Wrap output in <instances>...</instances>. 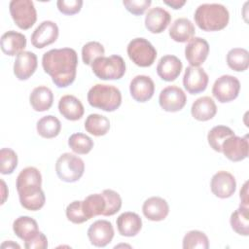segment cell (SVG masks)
Returning a JSON list of instances; mask_svg holds the SVG:
<instances>
[{
    "mask_svg": "<svg viewBox=\"0 0 249 249\" xmlns=\"http://www.w3.org/2000/svg\"><path fill=\"white\" fill-rule=\"evenodd\" d=\"M78 55L74 49H53L42 57V66L57 88L70 86L76 78Z\"/></svg>",
    "mask_w": 249,
    "mask_h": 249,
    "instance_id": "6da1fadb",
    "label": "cell"
},
{
    "mask_svg": "<svg viewBox=\"0 0 249 249\" xmlns=\"http://www.w3.org/2000/svg\"><path fill=\"white\" fill-rule=\"evenodd\" d=\"M41 185L42 175L36 167L28 166L18 173L16 187L20 205L26 210L37 211L45 205L46 196Z\"/></svg>",
    "mask_w": 249,
    "mask_h": 249,
    "instance_id": "7a4b0ae2",
    "label": "cell"
},
{
    "mask_svg": "<svg viewBox=\"0 0 249 249\" xmlns=\"http://www.w3.org/2000/svg\"><path fill=\"white\" fill-rule=\"evenodd\" d=\"M195 22L203 31H219L224 29L230 20L228 9L218 3L199 5L194 15Z\"/></svg>",
    "mask_w": 249,
    "mask_h": 249,
    "instance_id": "3957f363",
    "label": "cell"
},
{
    "mask_svg": "<svg viewBox=\"0 0 249 249\" xmlns=\"http://www.w3.org/2000/svg\"><path fill=\"white\" fill-rule=\"evenodd\" d=\"M88 102L91 107L113 112L122 104V93L112 85L96 84L88 92Z\"/></svg>",
    "mask_w": 249,
    "mask_h": 249,
    "instance_id": "277c9868",
    "label": "cell"
},
{
    "mask_svg": "<svg viewBox=\"0 0 249 249\" xmlns=\"http://www.w3.org/2000/svg\"><path fill=\"white\" fill-rule=\"evenodd\" d=\"M90 66L93 74L100 80H119L125 73V62L118 54L98 57Z\"/></svg>",
    "mask_w": 249,
    "mask_h": 249,
    "instance_id": "5b68a950",
    "label": "cell"
},
{
    "mask_svg": "<svg viewBox=\"0 0 249 249\" xmlns=\"http://www.w3.org/2000/svg\"><path fill=\"white\" fill-rule=\"evenodd\" d=\"M84 160L71 153L62 154L55 162V172L61 181L73 183L78 181L84 174Z\"/></svg>",
    "mask_w": 249,
    "mask_h": 249,
    "instance_id": "8992f818",
    "label": "cell"
},
{
    "mask_svg": "<svg viewBox=\"0 0 249 249\" xmlns=\"http://www.w3.org/2000/svg\"><path fill=\"white\" fill-rule=\"evenodd\" d=\"M129 59L140 67L151 66L157 57V51L155 47L145 38L132 39L126 48Z\"/></svg>",
    "mask_w": 249,
    "mask_h": 249,
    "instance_id": "52a82bcc",
    "label": "cell"
},
{
    "mask_svg": "<svg viewBox=\"0 0 249 249\" xmlns=\"http://www.w3.org/2000/svg\"><path fill=\"white\" fill-rule=\"evenodd\" d=\"M9 10L14 22L22 30L31 28L37 20V12L31 0H12Z\"/></svg>",
    "mask_w": 249,
    "mask_h": 249,
    "instance_id": "ba28073f",
    "label": "cell"
},
{
    "mask_svg": "<svg viewBox=\"0 0 249 249\" xmlns=\"http://www.w3.org/2000/svg\"><path fill=\"white\" fill-rule=\"evenodd\" d=\"M240 90L239 80L231 75H223L219 77L212 87L213 96L221 103H227L234 100Z\"/></svg>",
    "mask_w": 249,
    "mask_h": 249,
    "instance_id": "9c48e42d",
    "label": "cell"
},
{
    "mask_svg": "<svg viewBox=\"0 0 249 249\" xmlns=\"http://www.w3.org/2000/svg\"><path fill=\"white\" fill-rule=\"evenodd\" d=\"M186 102L187 96L184 90L177 86L164 88L159 96L160 106L166 112H178L184 108Z\"/></svg>",
    "mask_w": 249,
    "mask_h": 249,
    "instance_id": "30bf717a",
    "label": "cell"
},
{
    "mask_svg": "<svg viewBox=\"0 0 249 249\" xmlns=\"http://www.w3.org/2000/svg\"><path fill=\"white\" fill-rule=\"evenodd\" d=\"M210 189L217 197L228 198L231 196L236 190L235 178L228 171H218L211 178Z\"/></svg>",
    "mask_w": 249,
    "mask_h": 249,
    "instance_id": "8fae6325",
    "label": "cell"
},
{
    "mask_svg": "<svg viewBox=\"0 0 249 249\" xmlns=\"http://www.w3.org/2000/svg\"><path fill=\"white\" fill-rule=\"evenodd\" d=\"M208 75L200 67L188 66L183 77V85L191 94H197L204 91L208 85Z\"/></svg>",
    "mask_w": 249,
    "mask_h": 249,
    "instance_id": "7c38bea8",
    "label": "cell"
},
{
    "mask_svg": "<svg viewBox=\"0 0 249 249\" xmlns=\"http://www.w3.org/2000/svg\"><path fill=\"white\" fill-rule=\"evenodd\" d=\"M59 30L55 22L44 20L31 34V44L37 49H43L54 43L58 37Z\"/></svg>",
    "mask_w": 249,
    "mask_h": 249,
    "instance_id": "4fadbf2b",
    "label": "cell"
},
{
    "mask_svg": "<svg viewBox=\"0 0 249 249\" xmlns=\"http://www.w3.org/2000/svg\"><path fill=\"white\" fill-rule=\"evenodd\" d=\"M249 143L247 136L240 137L232 135L222 144V153L231 161H241L248 157Z\"/></svg>",
    "mask_w": 249,
    "mask_h": 249,
    "instance_id": "5bb4252c",
    "label": "cell"
},
{
    "mask_svg": "<svg viewBox=\"0 0 249 249\" xmlns=\"http://www.w3.org/2000/svg\"><path fill=\"white\" fill-rule=\"evenodd\" d=\"M88 237L96 247H105L114 237V228L107 220H97L88 229Z\"/></svg>",
    "mask_w": 249,
    "mask_h": 249,
    "instance_id": "9a60e30c",
    "label": "cell"
},
{
    "mask_svg": "<svg viewBox=\"0 0 249 249\" xmlns=\"http://www.w3.org/2000/svg\"><path fill=\"white\" fill-rule=\"evenodd\" d=\"M209 53L208 42L200 37H193L185 48V56L191 66L198 67L207 58Z\"/></svg>",
    "mask_w": 249,
    "mask_h": 249,
    "instance_id": "2e32d148",
    "label": "cell"
},
{
    "mask_svg": "<svg viewBox=\"0 0 249 249\" xmlns=\"http://www.w3.org/2000/svg\"><path fill=\"white\" fill-rule=\"evenodd\" d=\"M38 59L34 53L23 51L16 56L14 62V74L20 80L24 81L29 79L37 69Z\"/></svg>",
    "mask_w": 249,
    "mask_h": 249,
    "instance_id": "e0dca14e",
    "label": "cell"
},
{
    "mask_svg": "<svg viewBox=\"0 0 249 249\" xmlns=\"http://www.w3.org/2000/svg\"><path fill=\"white\" fill-rule=\"evenodd\" d=\"M129 91L132 98L137 102L150 100L155 92L154 81L146 75L135 76L129 85Z\"/></svg>",
    "mask_w": 249,
    "mask_h": 249,
    "instance_id": "ac0fdd59",
    "label": "cell"
},
{
    "mask_svg": "<svg viewBox=\"0 0 249 249\" xmlns=\"http://www.w3.org/2000/svg\"><path fill=\"white\" fill-rule=\"evenodd\" d=\"M171 21L170 14L163 8L158 6L148 11L145 17V26L151 33L163 32Z\"/></svg>",
    "mask_w": 249,
    "mask_h": 249,
    "instance_id": "d6986e66",
    "label": "cell"
},
{
    "mask_svg": "<svg viewBox=\"0 0 249 249\" xmlns=\"http://www.w3.org/2000/svg\"><path fill=\"white\" fill-rule=\"evenodd\" d=\"M144 216L154 222L164 220L169 213V205L167 201L160 196H151L146 199L142 205Z\"/></svg>",
    "mask_w": 249,
    "mask_h": 249,
    "instance_id": "ffe728a7",
    "label": "cell"
},
{
    "mask_svg": "<svg viewBox=\"0 0 249 249\" xmlns=\"http://www.w3.org/2000/svg\"><path fill=\"white\" fill-rule=\"evenodd\" d=\"M183 68L182 61L175 55L166 54L160 57L157 65L159 77L166 82H172L178 78Z\"/></svg>",
    "mask_w": 249,
    "mask_h": 249,
    "instance_id": "44dd1931",
    "label": "cell"
},
{
    "mask_svg": "<svg viewBox=\"0 0 249 249\" xmlns=\"http://www.w3.org/2000/svg\"><path fill=\"white\" fill-rule=\"evenodd\" d=\"M0 47L5 54L9 56L18 55L26 47V37L22 33L14 30L7 31L1 36Z\"/></svg>",
    "mask_w": 249,
    "mask_h": 249,
    "instance_id": "7402d4cb",
    "label": "cell"
},
{
    "mask_svg": "<svg viewBox=\"0 0 249 249\" xmlns=\"http://www.w3.org/2000/svg\"><path fill=\"white\" fill-rule=\"evenodd\" d=\"M118 231L121 235L126 237L135 236L142 229V220L140 216L134 212H124L116 221Z\"/></svg>",
    "mask_w": 249,
    "mask_h": 249,
    "instance_id": "603a6c76",
    "label": "cell"
},
{
    "mask_svg": "<svg viewBox=\"0 0 249 249\" xmlns=\"http://www.w3.org/2000/svg\"><path fill=\"white\" fill-rule=\"evenodd\" d=\"M58 111L66 120L78 121L83 117L85 109L80 99L74 95L66 94L58 101Z\"/></svg>",
    "mask_w": 249,
    "mask_h": 249,
    "instance_id": "cb8c5ba5",
    "label": "cell"
},
{
    "mask_svg": "<svg viewBox=\"0 0 249 249\" xmlns=\"http://www.w3.org/2000/svg\"><path fill=\"white\" fill-rule=\"evenodd\" d=\"M196 33L193 22L187 18H179L174 20L169 28L170 38L178 43L190 41Z\"/></svg>",
    "mask_w": 249,
    "mask_h": 249,
    "instance_id": "d4e9b609",
    "label": "cell"
},
{
    "mask_svg": "<svg viewBox=\"0 0 249 249\" xmlns=\"http://www.w3.org/2000/svg\"><path fill=\"white\" fill-rule=\"evenodd\" d=\"M217 113V106L214 100L209 96H202L197 98L192 105L191 114L194 119L206 122L211 120Z\"/></svg>",
    "mask_w": 249,
    "mask_h": 249,
    "instance_id": "484cf974",
    "label": "cell"
},
{
    "mask_svg": "<svg viewBox=\"0 0 249 249\" xmlns=\"http://www.w3.org/2000/svg\"><path fill=\"white\" fill-rule=\"evenodd\" d=\"M13 231L21 240L32 239L40 231L36 220L29 216H19L13 223Z\"/></svg>",
    "mask_w": 249,
    "mask_h": 249,
    "instance_id": "4316f807",
    "label": "cell"
},
{
    "mask_svg": "<svg viewBox=\"0 0 249 249\" xmlns=\"http://www.w3.org/2000/svg\"><path fill=\"white\" fill-rule=\"evenodd\" d=\"M29 102L36 112L49 110L53 102V94L51 89L45 86L36 87L30 93Z\"/></svg>",
    "mask_w": 249,
    "mask_h": 249,
    "instance_id": "83f0119b",
    "label": "cell"
},
{
    "mask_svg": "<svg viewBox=\"0 0 249 249\" xmlns=\"http://www.w3.org/2000/svg\"><path fill=\"white\" fill-rule=\"evenodd\" d=\"M106 206V198L102 193L89 195L83 200V209L89 220L95 216H104Z\"/></svg>",
    "mask_w": 249,
    "mask_h": 249,
    "instance_id": "f1b7e54d",
    "label": "cell"
},
{
    "mask_svg": "<svg viewBox=\"0 0 249 249\" xmlns=\"http://www.w3.org/2000/svg\"><path fill=\"white\" fill-rule=\"evenodd\" d=\"M36 129L38 134L43 138H54L61 130V123L55 116L47 115L37 122Z\"/></svg>",
    "mask_w": 249,
    "mask_h": 249,
    "instance_id": "f546056e",
    "label": "cell"
},
{
    "mask_svg": "<svg viewBox=\"0 0 249 249\" xmlns=\"http://www.w3.org/2000/svg\"><path fill=\"white\" fill-rule=\"evenodd\" d=\"M85 129L91 135L103 136L110 129V121L100 114H89L85 121Z\"/></svg>",
    "mask_w": 249,
    "mask_h": 249,
    "instance_id": "4dcf8cb0",
    "label": "cell"
},
{
    "mask_svg": "<svg viewBox=\"0 0 249 249\" xmlns=\"http://www.w3.org/2000/svg\"><path fill=\"white\" fill-rule=\"evenodd\" d=\"M231 229L240 235L248 236L249 234V214L248 206L240 205L234 210L230 218Z\"/></svg>",
    "mask_w": 249,
    "mask_h": 249,
    "instance_id": "1f68e13d",
    "label": "cell"
},
{
    "mask_svg": "<svg viewBox=\"0 0 249 249\" xmlns=\"http://www.w3.org/2000/svg\"><path fill=\"white\" fill-rule=\"evenodd\" d=\"M228 66L236 71L243 72L249 66V53L243 48H233L227 53Z\"/></svg>",
    "mask_w": 249,
    "mask_h": 249,
    "instance_id": "d6a6232c",
    "label": "cell"
},
{
    "mask_svg": "<svg viewBox=\"0 0 249 249\" xmlns=\"http://www.w3.org/2000/svg\"><path fill=\"white\" fill-rule=\"evenodd\" d=\"M235 135L233 130L226 125H216L212 127L207 134V141L209 146L216 152L221 153L223 142L232 136Z\"/></svg>",
    "mask_w": 249,
    "mask_h": 249,
    "instance_id": "836d02e7",
    "label": "cell"
},
{
    "mask_svg": "<svg viewBox=\"0 0 249 249\" xmlns=\"http://www.w3.org/2000/svg\"><path fill=\"white\" fill-rule=\"evenodd\" d=\"M93 140L87 134L77 132L73 133L68 139V146L78 155L89 154L93 148Z\"/></svg>",
    "mask_w": 249,
    "mask_h": 249,
    "instance_id": "e575fe53",
    "label": "cell"
},
{
    "mask_svg": "<svg viewBox=\"0 0 249 249\" xmlns=\"http://www.w3.org/2000/svg\"><path fill=\"white\" fill-rule=\"evenodd\" d=\"M184 249H208L209 240L207 235L200 231H190L183 237Z\"/></svg>",
    "mask_w": 249,
    "mask_h": 249,
    "instance_id": "d590c367",
    "label": "cell"
},
{
    "mask_svg": "<svg viewBox=\"0 0 249 249\" xmlns=\"http://www.w3.org/2000/svg\"><path fill=\"white\" fill-rule=\"evenodd\" d=\"M18 166V155L11 148L0 150V172L4 175L12 174Z\"/></svg>",
    "mask_w": 249,
    "mask_h": 249,
    "instance_id": "8d00e7d4",
    "label": "cell"
},
{
    "mask_svg": "<svg viewBox=\"0 0 249 249\" xmlns=\"http://www.w3.org/2000/svg\"><path fill=\"white\" fill-rule=\"evenodd\" d=\"M104 53H105L104 47L99 42H96V41L88 42L82 48L83 62L87 65H91L96 58L103 56Z\"/></svg>",
    "mask_w": 249,
    "mask_h": 249,
    "instance_id": "74e56055",
    "label": "cell"
},
{
    "mask_svg": "<svg viewBox=\"0 0 249 249\" xmlns=\"http://www.w3.org/2000/svg\"><path fill=\"white\" fill-rule=\"evenodd\" d=\"M65 213L67 219L74 224H82L89 220L84 212L83 201L81 200H74L70 202L66 207Z\"/></svg>",
    "mask_w": 249,
    "mask_h": 249,
    "instance_id": "f35d334b",
    "label": "cell"
},
{
    "mask_svg": "<svg viewBox=\"0 0 249 249\" xmlns=\"http://www.w3.org/2000/svg\"><path fill=\"white\" fill-rule=\"evenodd\" d=\"M102 194L106 198V204H107L104 216H112L117 212H119L122 207L121 196L117 192L110 189L103 190Z\"/></svg>",
    "mask_w": 249,
    "mask_h": 249,
    "instance_id": "ab89813d",
    "label": "cell"
},
{
    "mask_svg": "<svg viewBox=\"0 0 249 249\" xmlns=\"http://www.w3.org/2000/svg\"><path fill=\"white\" fill-rule=\"evenodd\" d=\"M57 9L60 13L72 16L75 14H78L83 6L82 0H58L56 2Z\"/></svg>",
    "mask_w": 249,
    "mask_h": 249,
    "instance_id": "60d3db41",
    "label": "cell"
},
{
    "mask_svg": "<svg viewBox=\"0 0 249 249\" xmlns=\"http://www.w3.org/2000/svg\"><path fill=\"white\" fill-rule=\"evenodd\" d=\"M123 4L124 8L132 15L140 16L151 6V0H124Z\"/></svg>",
    "mask_w": 249,
    "mask_h": 249,
    "instance_id": "b9f144b4",
    "label": "cell"
},
{
    "mask_svg": "<svg viewBox=\"0 0 249 249\" xmlns=\"http://www.w3.org/2000/svg\"><path fill=\"white\" fill-rule=\"evenodd\" d=\"M26 249H46L48 247V239L46 235L39 231L32 239L24 242Z\"/></svg>",
    "mask_w": 249,
    "mask_h": 249,
    "instance_id": "7bdbcfd3",
    "label": "cell"
},
{
    "mask_svg": "<svg viewBox=\"0 0 249 249\" xmlns=\"http://www.w3.org/2000/svg\"><path fill=\"white\" fill-rule=\"evenodd\" d=\"M248 183L245 182L242 189L240 190V205L248 206Z\"/></svg>",
    "mask_w": 249,
    "mask_h": 249,
    "instance_id": "ee69618b",
    "label": "cell"
},
{
    "mask_svg": "<svg viewBox=\"0 0 249 249\" xmlns=\"http://www.w3.org/2000/svg\"><path fill=\"white\" fill-rule=\"evenodd\" d=\"M163 3L168 5L169 7H171L174 10H178V9H181L186 4V1L185 0H170V1L164 0Z\"/></svg>",
    "mask_w": 249,
    "mask_h": 249,
    "instance_id": "f6af8a7d",
    "label": "cell"
},
{
    "mask_svg": "<svg viewBox=\"0 0 249 249\" xmlns=\"http://www.w3.org/2000/svg\"><path fill=\"white\" fill-rule=\"evenodd\" d=\"M2 248H20V246L18 244V243H15L14 241L12 240H9V241H6L4 243H2L1 245Z\"/></svg>",
    "mask_w": 249,
    "mask_h": 249,
    "instance_id": "bcb514c9",
    "label": "cell"
},
{
    "mask_svg": "<svg viewBox=\"0 0 249 249\" xmlns=\"http://www.w3.org/2000/svg\"><path fill=\"white\" fill-rule=\"evenodd\" d=\"M1 185H2V202H1V204H3L5 202V200H6L7 196H8V191L7 192L5 191V190H7V188H6L5 182L3 180H1Z\"/></svg>",
    "mask_w": 249,
    "mask_h": 249,
    "instance_id": "7dc6e473",
    "label": "cell"
}]
</instances>
